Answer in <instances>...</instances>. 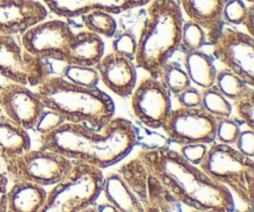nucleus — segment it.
Returning a JSON list of instances; mask_svg holds the SVG:
<instances>
[{
    "label": "nucleus",
    "instance_id": "27",
    "mask_svg": "<svg viewBox=\"0 0 254 212\" xmlns=\"http://www.w3.org/2000/svg\"><path fill=\"white\" fill-rule=\"evenodd\" d=\"M158 79L168 89L169 93L174 96H178L184 89L191 86L190 78L186 71L175 62H166L159 73Z\"/></svg>",
    "mask_w": 254,
    "mask_h": 212
},
{
    "label": "nucleus",
    "instance_id": "41",
    "mask_svg": "<svg viewBox=\"0 0 254 212\" xmlns=\"http://www.w3.org/2000/svg\"><path fill=\"white\" fill-rule=\"evenodd\" d=\"M96 209L98 212H119L116 208H113L111 204L107 203V201L106 203H102V204H98V205H96Z\"/></svg>",
    "mask_w": 254,
    "mask_h": 212
},
{
    "label": "nucleus",
    "instance_id": "12",
    "mask_svg": "<svg viewBox=\"0 0 254 212\" xmlns=\"http://www.w3.org/2000/svg\"><path fill=\"white\" fill-rule=\"evenodd\" d=\"M131 111L143 126L159 129L164 126L171 112V99L168 89L158 78L146 77L131 92Z\"/></svg>",
    "mask_w": 254,
    "mask_h": 212
},
{
    "label": "nucleus",
    "instance_id": "17",
    "mask_svg": "<svg viewBox=\"0 0 254 212\" xmlns=\"http://www.w3.org/2000/svg\"><path fill=\"white\" fill-rule=\"evenodd\" d=\"M47 10L57 16L77 17L93 10H103L109 14H121L129 10L128 0H40Z\"/></svg>",
    "mask_w": 254,
    "mask_h": 212
},
{
    "label": "nucleus",
    "instance_id": "7",
    "mask_svg": "<svg viewBox=\"0 0 254 212\" xmlns=\"http://www.w3.org/2000/svg\"><path fill=\"white\" fill-rule=\"evenodd\" d=\"M7 176L40 186H54L71 171L73 160L45 149H30L22 155L6 161Z\"/></svg>",
    "mask_w": 254,
    "mask_h": 212
},
{
    "label": "nucleus",
    "instance_id": "13",
    "mask_svg": "<svg viewBox=\"0 0 254 212\" xmlns=\"http://www.w3.org/2000/svg\"><path fill=\"white\" fill-rule=\"evenodd\" d=\"M0 108L10 121L30 131L34 129L45 106L39 94L30 87L10 82L0 88Z\"/></svg>",
    "mask_w": 254,
    "mask_h": 212
},
{
    "label": "nucleus",
    "instance_id": "38",
    "mask_svg": "<svg viewBox=\"0 0 254 212\" xmlns=\"http://www.w3.org/2000/svg\"><path fill=\"white\" fill-rule=\"evenodd\" d=\"M179 104L183 108H198L201 107V92L195 87H188L176 96Z\"/></svg>",
    "mask_w": 254,
    "mask_h": 212
},
{
    "label": "nucleus",
    "instance_id": "20",
    "mask_svg": "<svg viewBox=\"0 0 254 212\" xmlns=\"http://www.w3.org/2000/svg\"><path fill=\"white\" fill-rule=\"evenodd\" d=\"M102 193L108 204L119 212H144L143 204L130 190L118 171L107 174L103 179Z\"/></svg>",
    "mask_w": 254,
    "mask_h": 212
},
{
    "label": "nucleus",
    "instance_id": "45",
    "mask_svg": "<svg viewBox=\"0 0 254 212\" xmlns=\"http://www.w3.org/2000/svg\"><path fill=\"white\" fill-rule=\"evenodd\" d=\"M243 1H246V2H250V4H253V1H254V0H243Z\"/></svg>",
    "mask_w": 254,
    "mask_h": 212
},
{
    "label": "nucleus",
    "instance_id": "46",
    "mask_svg": "<svg viewBox=\"0 0 254 212\" xmlns=\"http://www.w3.org/2000/svg\"><path fill=\"white\" fill-rule=\"evenodd\" d=\"M190 212H202V211H197V210H191Z\"/></svg>",
    "mask_w": 254,
    "mask_h": 212
},
{
    "label": "nucleus",
    "instance_id": "34",
    "mask_svg": "<svg viewBox=\"0 0 254 212\" xmlns=\"http://www.w3.org/2000/svg\"><path fill=\"white\" fill-rule=\"evenodd\" d=\"M113 51L133 60L136 52V39L131 32H123L113 41Z\"/></svg>",
    "mask_w": 254,
    "mask_h": 212
},
{
    "label": "nucleus",
    "instance_id": "29",
    "mask_svg": "<svg viewBox=\"0 0 254 212\" xmlns=\"http://www.w3.org/2000/svg\"><path fill=\"white\" fill-rule=\"evenodd\" d=\"M206 44H207L206 32L200 25H197L193 21H190V20L183 22L179 50H181L184 55L189 54V52L198 51Z\"/></svg>",
    "mask_w": 254,
    "mask_h": 212
},
{
    "label": "nucleus",
    "instance_id": "33",
    "mask_svg": "<svg viewBox=\"0 0 254 212\" xmlns=\"http://www.w3.org/2000/svg\"><path fill=\"white\" fill-rule=\"evenodd\" d=\"M64 123H66V122H64V119L62 118L60 114L51 111V109L45 108L44 112L41 113V116L37 119L36 124H35L34 131L36 132L39 136H45V134L50 133V132L55 131V129H57L59 127H61Z\"/></svg>",
    "mask_w": 254,
    "mask_h": 212
},
{
    "label": "nucleus",
    "instance_id": "18",
    "mask_svg": "<svg viewBox=\"0 0 254 212\" xmlns=\"http://www.w3.org/2000/svg\"><path fill=\"white\" fill-rule=\"evenodd\" d=\"M103 56V39L94 32L86 30L73 35L64 62L68 65L96 67Z\"/></svg>",
    "mask_w": 254,
    "mask_h": 212
},
{
    "label": "nucleus",
    "instance_id": "24",
    "mask_svg": "<svg viewBox=\"0 0 254 212\" xmlns=\"http://www.w3.org/2000/svg\"><path fill=\"white\" fill-rule=\"evenodd\" d=\"M117 171L124 179L130 190L135 194L136 198L140 200V203H145L149 171L146 170L143 161L136 156V158L123 164Z\"/></svg>",
    "mask_w": 254,
    "mask_h": 212
},
{
    "label": "nucleus",
    "instance_id": "19",
    "mask_svg": "<svg viewBox=\"0 0 254 212\" xmlns=\"http://www.w3.org/2000/svg\"><path fill=\"white\" fill-rule=\"evenodd\" d=\"M46 195L47 191L44 186L14 180L11 188H7L5 212H40Z\"/></svg>",
    "mask_w": 254,
    "mask_h": 212
},
{
    "label": "nucleus",
    "instance_id": "42",
    "mask_svg": "<svg viewBox=\"0 0 254 212\" xmlns=\"http://www.w3.org/2000/svg\"><path fill=\"white\" fill-rule=\"evenodd\" d=\"M151 0H128V7L129 10L134 9V7H140V6H145L150 2Z\"/></svg>",
    "mask_w": 254,
    "mask_h": 212
},
{
    "label": "nucleus",
    "instance_id": "23",
    "mask_svg": "<svg viewBox=\"0 0 254 212\" xmlns=\"http://www.w3.org/2000/svg\"><path fill=\"white\" fill-rule=\"evenodd\" d=\"M144 212H183L181 204L149 173Z\"/></svg>",
    "mask_w": 254,
    "mask_h": 212
},
{
    "label": "nucleus",
    "instance_id": "30",
    "mask_svg": "<svg viewBox=\"0 0 254 212\" xmlns=\"http://www.w3.org/2000/svg\"><path fill=\"white\" fill-rule=\"evenodd\" d=\"M67 81L82 87L93 88L99 83V74L96 67L79 66V65H68L62 70V76Z\"/></svg>",
    "mask_w": 254,
    "mask_h": 212
},
{
    "label": "nucleus",
    "instance_id": "35",
    "mask_svg": "<svg viewBox=\"0 0 254 212\" xmlns=\"http://www.w3.org/2000/svg\"><path fill=\"white\" fill-rule=\"evenodd\" d=\"M208 145L202 143H195V144H186V145H180V155L183 156L185 160L189 163L193 164V165L198 166L202 160L205 159L206 154H207Z\"/></svg>",
    "mask_w": 254,
    "mask_h": 212
},
{
    "label": "nucleus",
    "instance_id": "21",
    "mask_svg": "<svg viewBox=\"0 0 254 212\" xmlns=\"http://www.w3.org/2000/svg\"><path fill=\"white\" fill-rule=\"evenodd\" d=\"M30 149L31 139L29 132L2 114L0 117V159L6 163Z\"/></svg>",
    "mask_w": 254,
    "mask_h": 212
},
{
    "label": "nucleus",
    "instance_id": "9",
    "mask_svg": "<svg viewBox=\"0 0 254 212\" xmlns=\"http://www.w3.org/2000/svg\"><path fill=\"white\" fill-rule=\"evenodd\" d=\"M213 56L226 70L254 87V40L252 35L223 26L212 42Z\"/></svg>",
    "mask_w": 254,
    "mask_h": 212
},
{
    "label": "nucleus",
    "instance_id": "6",
    "mask_svg": "<svg viewBox=\"0 0 254 212\" xmlns=\"http://www.w3.org/2000/svg\"><path fill=\"white\" fill-rule=\"evenodd\" d=\"M198 168L222 184L247 206H253L254 161L233 145L212 143Z\"/></svg>",
    "mask_w": 254,
    "mask_h": 212
},
{
    "label": "nucleus",
    "instance_id": "4",
    "mask_svg": "<svg viewBox=\"0 0 254 212\" xmlns=\"http://www.w3.org/2000/svg\"><path fill=\"white\" fill-rule=\"evenodd\" d=\"M183 11L178 0H151L139 39L135 64L154 78L180 46Z\"/></svg>",
    "mask_w": 254,
    "mask_h": 212
},
{
    "label": "nucleus",
    "instance_id": "43",
    "mask_svg": "<svg viewBox=\"0 0 254 212\" xmlns=\"http://www.w3.org/2000/svg\"><path fill=\"white\" fill-rule=\"evenodd\" d=\"M82 212H98V211H97V209H96V204H94V205L88 206V208H87V209H84V210L82 211Z\"/></svg>",
    "mask_w": 254,
    "mask_h": 212
},
{
    "label": "nucleus",
    "instance_id": "36",
    "mask_svg": "<svg viewBox=\"0 0 254 212\" xmlns=\"http://www.w3.org/2000/svg\"><path fill=\"white\" fill-rule=\"evenodd\" d=\"M235 108L237 112L238 121L247 126L250 129H254V101L253 96L245 97L235 102Z\"/></svg>",
    "mask_w": 254,
    "mask_h": 212
},
{
    "label": "nucleus",
    "instance_id": "8",
    "mask_svg": "<svg viewBox=\"0 0 254 212\" xmlns=\"http://www.w3.org/2000/svg\"><path fill=\"white\" fill-rule=\"evenodd\" d=\"M0 76L12 83L37 87L51 76V67L26 51L14 36L0 34Z\"/></svg>",
    "mask_w": 254,
    "mask_h": 212
},
{
    "label": "nucleus",
    "instance_id": "47",
    "mask_svg": "<svg viewBox=\"0 0 254 212\" xmlns=\"http://www.w3.org/2000/svg\"><path fill=\"white\" fill-rule=\"evenodd\" d=\"M2 116V111H1V108H0V117Z\"/></svg>",
    "mask_w": 254,
    "mask_h": 212
},
{
    "label": "nucleus",
    "instance_id": "3",
    "mask_svg": "<svg viewBox=\"0 0 254 212\" xmlns=\"http://www.w3.org/2000/svg\"><path fill=\"white\" fill-rule=\"evenodd\" d=\"M45 108L51 109L67 123H83L102 129L114 118V102L98 87H82L61 76H50L36 87Z\"/></svg>",
    "mask_w": 254,
    "mask_h": 212
},
{
    "label": "nucleus",
    "instance_id": "2",
    "mask_svg": "<svg viewBox=\"0 0 254 212\" xmlns=\"http://www.w3.org/2000/svg\"><path fill=\"white\" fill-rule=\"evenodd\" d=\"M138 139L135 126L128 119L117 117L102 129L66 122L40 136V148L103 170L128 156Z\"/></svg>",
    "mask_w": 254,
    "mask_h": 212
},
{
    "label": "nucleus",
    "instance_id": "10",
    "mask_svg": "<svg viewBox=\"0 0 254 212\" xmlns=\"http://www.w3.org/2000/svg\"><path fill=\"white\" fill-rule=\"evenodd\" d=\"M216 118L198 108L171 109L168 119L161 127L168 138L179 145L210 144L216 141Z\"/></svg>",
    "mask_w": 254,
    "mask_h": 212
},
{
    "label": "nucleus",
    "instance_id": "31",
    "mask_svg": "<svg viewBox=\"0 0 254 212\" xmlns=\"http://www.w3.org/2000/svg\"><path fill=\"white\" fill-rule=\"evenodd\" d=\"M216 143L235 145L241 133V122L238 119L218 118L216 119Z\"/></svg>",
    "mask_w": 254,
    "mask_h": 212
},
{
    "label": "nucleus",
    "instance_id": "32",
    "mask_svg": "<svg viewBox=\"0 0 254 212\" xmlns=\"http://www.w3.org/2000/svg\"><path fill=\"white\" fill-rule=\"evenodd\" d=\"M248 6L243 0H226L223 7V22L232 25H243L247 16Z\"/></svg>",
    "mask_w": 254,
    "mask_h": 212
},
{
    "label": "nucleus",
    "instance_id": "15",
    "mask_svg": "<svg viewBox=\"0 0 254 212\" xmlns=\"http://www.w3.org/2000/svg\"><path fill=\"white\" fill-rule=\"evenodd\" d=\"M96 69L99 81L117 96L129 97L135 88L138 74L133 60L113 51L104 55Z\"/></svg>",
    "mask_w": 254,
    "mask_h": 212
},
{
    "label": "nucleus",
    "instance_id": "44",
    "mask_svg": "<svg viewBox=\"0 0 254 212\" xmlns=\"http://www.w3.org/2000/svg\"><path fill=\"white\" fill-rule=\"evenodd\" d=\"M240 212H253V206H247V209H245V210Z\"/></svg>",
    "mask_w": 254,
    "mask_h": 212
},
{
    "label": "nucleus",
    "instance_id": "25",
    "mask_svg": "<svg viewBox=\"0 0 254 212\" xmlns=\"http://www.w3.org/2000/svg\"><path fill=\"white\" fill-rule=\"evenodd\" d=\"M215 86L230 102H237L245 97L254 94L253 86L248 84L240 76L226 69L217 72Z\"/></svg>",
    "mask_w": 254,
    "mask_h": 212
},
{
    "label": "nucleus",
    "instance_id": "5",
    "mask_svg": "<svg viewBox=\"0 0 254 212\" xmlns=\"http://www.w3.org/2000/svg\"><path fill=\"white\" fill-rule=\"evenodd\" d=\"M103 179L102 169L73 160L71 171L47 191L40 212H82L98 200Z\"/></svg>",
    "mask_w": 254,
    "mask_h": 212
},
{
    "label": "nucleus",
    "instance_id": "28",
    "mask_svg": "<svg viewBox=\"0 0 254 212\" xmlns=\"http://www.w3.org/2000/svg\"><path fill=\"white\" fill-rule=\"evenodd\" d=\"M82 22L88 31L98 36L113 37L117 32V21L113 14L103 10H93L82 15Z\"/></svg>",
    "mask_w": 254,
    "mask_h": 212
},
{
    "label": "nucleus",
    "instance_id": "40",
    "mask_svg": "<svg viewBox=\"0 0 254 212\" xmlns=\"http://www.w3.org/2000/svg\"><path fill=\"white\" fill-rule=\"evenodd\" d=\"M253 15H254V6L253 4H250L247 11V16H246L245 21H243V25L247 29V34L252 35L253 36Z\"/></svg>",
    "mask_w": 254,
    "mask_h": 212
},
{
    "label": "nucleus",
    "instance_id": "22",
    "mask_svg": "<svg viewBox=\"0 0 254 212\" xmlns=\"http://www.w3.org/2000/svg\"><path fill=\"white\" fill-rule=\"evenodd\" d=\"M184 65L190 82L202 89L213 86L217 76V69L213 64L212 57L202 51H193L185 54Z\"/></svg>",
    "mask_w": 254,
    "mask_h": 212
},
{
    "label": "nucleus",
    "instance_id": "1",
    "mask_svg": "<svg viewBox=\"0 0 254 212\" xmlns=\"http://www.w3.org/2000/svg\"><path fill=\"white\" fill-rule=\"evenodd\" d=\"M136 156L181 205L202 212L235 211L233 194L179 151L165 146L144 148Z\"/></svg>",
    "mask_w": 254,
    "mask_h": 212
},
{
    "label": "nucleus",
    "instance_id": "14",
    "mask_svg": "<svg viewBox=\"0 0 254 212\" xmlns=\"http://www.w3.org/2000/svg\"><path fill=\"white\" fill-rule=\"evenodd\" d=\"M47 15L49 10L40 0H0V34H22Z\"/></svg>",
    "mask_w": 254,
    "mask_h": 212
},
{
    "label": "nucleus",
    "instance_id": "16",
    "mask_svg": "<svg viewBox=\"0 0 254 212\" xmlns=\"http://www.w3.org/2000/svg\"><path fill=\"white\" fill-rule=\"evenodd\" d=\"M226 0H181V11L190 21L200 25L206 32L207 44H212L222 31Z\"/></svg>",
    "mask_w": 254,
    "mask_h": 212
},
{
    "label": "nucleus",
    "instance_id": "39",
    "mask_svg": "<svg viewBox=\"0 0 254 212\" xmlns=\"http://www.w3.org/2000/svg\"><path fill=\"white\" fill-rule=\"evenodd\" d=\"M9 179L6 174L0 173V212L6 211V193Z\"/></svg>",
    "mask_w": 254,
    "mask_h": 212
},
{
    "label": "nucleus",
    "instance_id": "11",
    "mask_svg": "<svg viewBox=\"0 0 254 212\" xmlns=\"http://www.w3.org/2000/svg\"><path fill=\"white\" fill-rule=\"evenodd\" d=\"M74 32L64 20H44L21 34V42L26 51L49 61L64 62L67 50Z\"/></svg>",
    "mask_w": 254,
    "mask_h": 212
},
{
    "label": "nucleus",
    "instance_id": "26",
    "mask_svg": "<svg viewBox=\"0 0 254 212\" xmlns=\"http://www.w3.org/2000/svg\"><path fill=\"white\" fill-rule=\"evenodd\" d=\"M201 108L218 119L231 117L233 107L231 102L213 84L201 92Z\"/></svg>",
    "mask_w": 254,
    "mask_h": 212
},
{
    "label": "nucleus",
    "instance_id": "37",
    "mask_svg": "<svg viewBox=\"0 0 254 212\" xmlns=\"http://www.w3.org/2000/svg\"><path fill=\"white\" fill-rule=\"evenodd\" d=\"M236 149L240 151L242 155L248 158H254V132L253 129H245L241 131L237 141L235 143Z\"/></svg>",
    "mask_w": 254,
    "mask_h": 212
}]
</instances>
